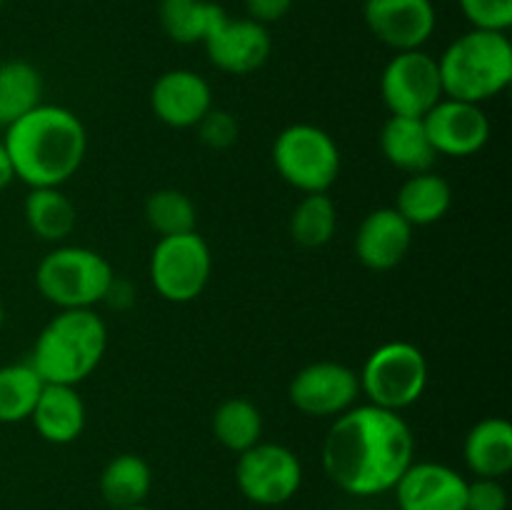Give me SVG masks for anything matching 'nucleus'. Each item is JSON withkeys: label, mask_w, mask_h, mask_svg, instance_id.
<instances>
[{"label": "nucleus", "mask_w": 512, "mask_h": 510, "mask_svg": "<svg viewBox=\"0 0 512 510\" xmlns=\"http://www.w3.org/2000/svg\"><path fill=\"white\" fill-rule=\"evenodd\" d=\"M125 510H153V508H145V505H135V508H125Z\"/></svg>", "instance_id": "f704fd0d"}, {"label": "nucleus", "mask_w": 512, "mask_h": 510, "mask_svg": "<svg viewBox=\"0 0 512 510\" xmlns=\"http://www.w3.org/2000/svg\"><path fill=\"white\" fill-rule=\"evenodd\" d=\"M0 325H3V305H0Z\"/></svg>", "instance_id": "c9c22d12"}, {"label": "nucleus", "mask_w": 512, "mask_h": 510, "mask_svg": "<svg viewBox=\"0 0 512 510\" xmlns=\"http://www.w3.org/2000/svg\"><path fill=\"white\" fill-rule=\"evenodd\" d=\"M468 478L445 463H410L393 485L398 510H465Z\"/></svg>", "instance_id": "2eb2a0df"}, {"label": "nucleus", "mask_w": 512, "mask_h": 510, "mask_svg": "<svg viewBox=\"0 0 512 510\" xmlns=\"http://www.w3.org/2000/svg\"><path fill=\"white\" fill-rule=\"evenodd\" d=\"M413 245V225L395 208H378L368 213L355 233V255L375 273L398 268Z\"/></svg>", "instance_id": "f3484780"}, {"label": "nucleus", "mask_w": 512, "mask_h": 510, "mask_svg": "<svg viewBox=\"0 0 512 510\" xmlns=\"http://www.w3.org/2000/svg\"><path fill=\"white\" fill-rule=\"evenodd\" d=\"M463 460L473 478H503L512 470V425L505 418H485L468 430Z\"/></svg>", "instance_id": "aec40b11"}, {"label": "nucleus", "mask_w": 512, "mask_h": 510, "mask_svg": "<svg viewBox=\"0 0 512 510\" xmlns=\"http://www.w3.org/2000/svg\"><path fill=\"white\" fill-rule=\"evenodd\" d=\"M35 430L53 445H68L80 438L85 428V403L75 385L45 383L30 413Z\"/></svg>", "instance_id": "a211bd4d"}, {"label": "nucleus", "mask_w": 512, "mask_h": 510, "mask_svg": "<svg viewBox=\"0 0 512 510\" xmlns=\"http://www.w3.org/2000/svg\"><path fill=\"white\" fill-rule=\"evenodd\" d=\"M113 280V265L83 245L50 250L35 270L40 295L60 310L93 308L108 298Z\"/></svg>", "instance_id": "39448f33"}, {"label": "nucleus", "mask_w": 512, "mask_h": 510, "mask_svg": "<svg viewBox=\"0 0 512 510\" xmlns=\"http://www.w3.org/2000/svg\"><path fill=\"white\" fill-rule=\"evenodd\" d=\"M445 98L485 103L512 83V43L508 33L470 28L438 58Z\"/></svg>", "instance_id": "20e7f679"}, {"label": "nucleus", "mask_w": 512, "mask_h": 510, "mask_svg": "<svg viewBox=\"0 0 512 510\" xmlns=\"http://www.w3.org/2000/svg\"><path fill=\"white\" fill-rule=\"evenodd\" d=\"M15 180V170H13V163H10V155L8 150H5L3 140H0V190L8 188L10 183Z\"/></svg>", "instance_id": "72a5a7b5"}, {"label": "nucleus", "mask_w": 512, "mask_h": 510, "mask_svg": "<svg viewBox=\"0 0 512 510\" xmlns=\"http://www.w3.org/2000/svg\"><path fill=\"white\" fill-rule=\"evenodd\" d=\"M290 403L310 418H338L360 398V378L353 368L333 360L305 365L290 380Z\"/></svg>", "instance_id": "9b49d317"}, {"label": "nucleus", "mask_w": 512, "mask_h": 510, "mask_svg": "<svg viewBox=\"0 0 512 510\" xmlns=\"http://www.w3.org/2000/svg\"><path fill=\"white\" fill-rule=\"evenodd\" d=\"M23 215L33 235L48 243L65 240L75 228V205L60 188H30L23 203Z\"/></svg>", "instance_id": "5701e85b"}, {"label": "nucleus", "mask_w": 512, "mask_h": 510, "mask_svg": "<svg viewBox=\"0 0 512 510\" xmlns=\"http://www.w3.org/2000/svg\"><path fill=\"white\" fill-rule=\"evenodd\" d=\"M453 205V188L445 178L435 175L433 170L428 173L410 175L398 190L395 198V210L408 220L413 228L433 225L448 215Z\"/></svg>", "instance_id": "412c9836"}, {"label": "nucleus", "mask_w": 512, "mask_h": 510, "mask_svg": "<svg viewBox=\"0 0 512 510\" xmlns=\"http://www.w3.org/2000/svg\"><path fill=\"white\" fill-rule=\"evenodd\" d=\"M380 98L390 115L423 118L445 98L438 58L418 50H400L380 75Z\"/></svg>", "instance_id": "9d476101"}, {"label": "nucleus", "mask_w": 512, "mask_h": 510, "mask_svg": "<svg viewBox=\"0 0 512 510\" xmlns=\"http://www.w3.org/2000/svg\"><path fill=\"white\" fill-rule=\"evenodd\" d=\"M213 435L230 453H243L263 440V415L258 405L245 398H228L215 408Z\"/></svg>", "instance_id": "a878e982"}, {"label": "nucleus", "mask_w": 512, "mask_h": 510, "mask_svg": "<svg viewBox=\"0 0 512 510\" xmlns=\"http://www.w3.org/2000/svg\"><path fill=\"white\" fill-rule=\"evenodd\" d=\"M235 483L245 500L263 508H278L293 500L303 485V465L290 448L280 443H255L238 453Z\"/></svg>", "instance_id": "1a4fd4ad"}, {"label": "nucleus", "mask_w": 512, "mask_h": 510, "mask_svg": "<svg viewBox=\"0 0 512 510\" xmlns=\"http://www.w3.org/2000/svg\"><path fill=\"white\" fill-rule=\"evenodd\" d=\"M208 60L230 75H248L263 68L273 53L268 28L250 18H230L223 13L203 40Z\"/></svg>", "instance_id": "f8f14e48"}, {"label": "nucleus", "mask_w": 512, "mask_h": 510, "mask_svg": "<svg viewBox=\"0 0 512 510\" xmlns=\"http://www.w3.org/2000/svg\"><path fill=\"white\" fill-rule=\"evenodd\" d=\"M213 273V255L203 235H168L155 243L150 253V283L170 303H190L208 285Z\"/></svg>", "instance_id": "6e6552de"}, {"label": "nucleus", "mask_w": 512, "mask_h": 510, "mask_svg": "<svg viewBox=\"0 0 512 510\" xmlns=\"http://www.w3.org/2000/svg\"><path fill=\"white\" fill-rule=\"evenodd\" d=\"M145 220L160 238H168V235L193 233L198 213L193 200L183 190L163 188L145 198Z\"/></svg>", "instance_id": "c85d7f7f"}, {"label": "nucleus", "mask_w": 512, "mask_h": 510, "mask_svg": "<svg viewBox=\"0 0 512 510\" xmlns=\"http://www.w3.org/2000/svg\"><path fill=\"white\" fill-rule=\"evenodd\" d=\"M195 128L200 130V140L213 150H225L238 140V120L228 110L210 108Z\"/></svg>", "instance_id": "7c9ffc66"}, {"label": "nucleus", "mask_w": 512, "mask_h": 510, "mask_svg": "<svg viewBox=\"0 0 512 510\" xmlns=\"http://www.w3.org/2000/svg\"><path fill=\"white\" fill-rule=\"evenodd\" d=\"M320 458L335 488L355 498H373L390 493L413 463L415 435L395 410L353 405L333 418Z\"/></svg>", "instance_id": "f257e3e1"}, {"label": "nucleus", "mask_w": 512, "mask_h": 510, "mask_svg": "<svg viewBox=\"0 0 512 510\" xmlns=\"http://www.w3.org/2000/svg\"><path fill=\"white\" fill-rule=\"evenodd\" d=\"M363 20L375 40L390 50H418L435 33L433 0H365Z\"/></svg>", "instance_id": "ddd939ff"}, {"label": "nucleus", "mask_w": 512, "mask_h": 510, "mask_svg": "<svg viewBox=\"0 0 512 510\" xmlns=\"http://www.w3.org/2000/svg\"><path fill=\"white\" fill-rule=\"evenodd\" d=\"M425 133L435 153L450 158H468L488 145L490 120L485 110L465 100L443 98L423 115Z\"/></svg>", "instance_id": "4468645a"}, {"label": "nucleus", "mask_w": 512, "mask_h": 510, "mask_svg": "<svg viewBox=\"0 0 512 510\" xmlns=\"http://www.w3.org/2000/svg\"><path fill=\"white\" fill-rule=\"evenodd\" d=\"M460 13L473 28L508 33L512 25V0H458Z\"/></svg>", "instance_id": "c756f323"}, {"label": "nucleus", "mask_w": 512, "mask_h": 510, "mask_svg": "<svg viewBox=\"0 0 512 510\" xmlns=\"http://www.w3.org/2000/svg\"><path fill=\"white\" fill-rule=\"evenodd\" d=\"M108 348V328L93 308L60 310L33 345L28 363L43 383L78 385L93 373Z\"/></svg>", "instance_id": "7ed1b4c3"}, {"label": "nucleus", "mask_w": 512, "mask_h": 510, "mask_svg": "<svg viewBox=\"0 0 512 510\" xmlns=\"http://www.w3.org/2000/svg\"><path fill=\"white\" fill-rule=\"evenodd\" d=\"M358 378L360 393L368 395L370 405L400 413L423 398L430 370L418 345L390 340L368 355Z\"/></svg>", "instance_id": "423d86ee"}, {"label": "nucleus", "mask_w": 512, "mask_h": 510, "mask_svg": "<svg viewBox=\"0 0 512 510\" xmlns=\"http://www.w3.org/2000/svg\"><path fill=\"white\" fill-rule=\"evenodd\" d=\"M153 488V470L148 460L133 453H120L108 460L100 473V495L113 510L143 505Z\"/></svg>", "instance_id": "4be33fe9"}, {"label": "nucleus", "mask_w": 512, "mask_h": 510, "mask_svg": "<svg viewBox=\"0 0 512 510\" xmlns=\"http://www.w3.org/2000/svg\"><path fill=\"white\" fill-rule=\"evenodd\" d=\"M245 13H248L250 20L265 25L268 28L270 23H278L293 8V0H243Z\"/></svg>", "instance_id": "473e14b6"}, {"label": "nucleus", "mask_w": 512, "mask_h": 510, "mask_svg": "<svg viewBox=\"0 0 512 510\" xmlns=\"http://www.w3.org/2000/svg\"><path fill=\"white\" fill-rule=\"evenodd\" d=\"M380 153L393 168L408 175L428 173L438 160V153L425 133L423 118H403V115H390L385 120L380 130Z\"/></svg>", "instance_id": "6ab92c4d"}, {"label": "nucleus", "mask_w": 512, "mask_h": 510, "mask_svg": "<svg viewBox=\"0 0 512 510\" xmlns=\"http://www.w3.org/2000/svg\"><path fill=\"white\" fill-rule=\"evenodd\" d=\"M3 3H5V0H0V10H3Z\"/></svg>", "instance_id": "e433bc0d"}, {"label": "nucleus", "mask_w": 512, "mask_h": 510, "mask_svg": "<svg viewBox=\"0 0 512 510\" xmlns=\"http://www.w3.org/2000/svg\"><path fill=\"white\" fill-rule=\"evenodd\" d=\"M150 108L155 118L170 128H195L213 108V90L203 75L175 68L153 83Z\"/></svg>", "instance_id": "dca6fc26"}, {"label": "nucleus", "mask_w": 512, "mask_h": 510, "mask_svg": "<svg viewBox=\"0 0 512 510\" xmlns=\"http://www.w3.org/2000/svg\"><path fill=\"white\" fill-rule=\"evenodd\" d=\"M43 378L30 363L0 368V423H23L30 418L43 390Z\"/></svg>", "instance_id": "cd10ccee"}, {"label": "nucleus", "mask_w": 512, "mask_h": 510, "mask_svg": "<svg viewBox=\"0 0 512 510\" xmlns=\"http://www.w3.org/2000/svg\"><path fill=\"white\" fill-rule=\"evenodd\" d=\"M43 98V78L28 60H3L0 63V128L38 108Z\"/></svg>", "instance_id": "b1692460"}, {"label": "nucleus", "mask_w": 512, "mask_h": 510, "mask_svg": "<svg viewBox=\"0 0 512 510\" xmlns=\"http://www.w3.org/2000/svg\"><path fill=\"white\" fill-rule=\"evenodd\" d=\"M225 10L213 0H160V28L173 43L203 45L205 35L213 30Z\"/></svg>", "instance_id": "393cba45"}, {"label": "nucleus", "mask_w": 512, "mask_h": 510, "mask_svg": "<svg viewBox=\"0 0 512 510\" xmlns=\"http://www.w3.org/2000/svg\"><path fill=\"white\" fill-rule=\"evenodd\" d=\"M3 145L28 188H60L83 165L88 133L73 110L40 103L5 128Z\"/></svg>", "instance_id": "f03ea898"}, {"label": "nucleus", "mask_w": 512, "mask_h": 510, "mask_svg": "<svg viewBox=\"0 0 512 510\" xmlns=\"http://www.w3.org/2000/svg\"><path fill=\"white\" fill-rule=\"evenodd\" d=\"M465 510H508V490L500 478L468 480Z\"/></svg>", "instance_id": "2f4dec72"}, {"label": "nucleus", "mask_w": 512, "mask_h": 510, "mask_svg": "<svg viewBox=\"0 0 512 510\" xmlns=\"http://www.w3.org/2000/svg\"><path fill=\"white\" fill-rule=\"evenodd\" d=\"M338 228V208L328 193H305L290 215V238L300 248H323Z\"/></svg>", "instance_id": "bb28decb"}, {"label": "nucleus", "mask_w": 512, "mask_h": 510, "mask_svg": "<svg viewBox=\"0 0 512 510\" xmlns=\"http://www.w3.org/2000/svg\"><path fill=\"white\" fill-rule=\"evenodd\" d=\"M273 165L280 178L300 193H328L340 175V150L323 128L295 123L275 138Z\"/></svg>", "instance_id": "0eeeda50"}]
</instances>
